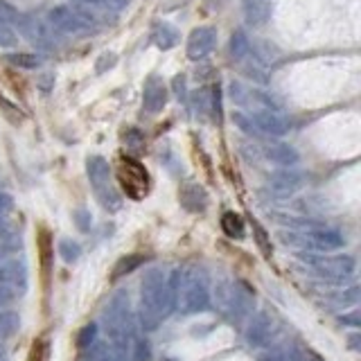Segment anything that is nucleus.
I'll use <instances>...</instances> for the list:
<instances>
[{
    "instance_id": "obj_1",
    "label": "nucleus",
    "mask_w": 361,
    "mask_h": 361,
    "mask_svg": "<svg viewBox=\"0 0 361 361\" xmlns=\"http://www.w3.org/2000/svg\"><path fill=\"white\" fill-rule=\"evenodd\" d=\"M172 312H174V293H172V285H169V278L158 267L147 269L140 280V307H138L140 325L147 332H154L156 327L163 325V321Z\"/></svg>"
},
{
    "instance_id": "obj_2",
    "label": "nucleus",
    "mask_w": 361,
    "mask_h": 361,
    "mask_svg": "<svg viewBox=\"0 0 361 361\" xmlns=\"http://www.w3.org/2000/svg\"><path fill=\"white\" fill-rule=\"evenodd\" d=\"M174 293V310L183 316L210 310V278L201 264H188L169 278Z\"/></svg>"
},
{
    "instance_id": "obj_3",
    "label": "nucleus",
    "mask_w": 361,
    "mask_h": 361,
    "mask_svg": "<svg viewBox=\"0 0 361 361\" xmlns=\"http://www.w3.org/2000/svg\"><path fill=\"white\" fill-rule=\"evenodd\" d=\"M104 332L111 348L120 359H131L138 332H135V316L127 291H116L104 310Z\"/></svg>"
},
{
    "instance_id": "obj_4",
    "label": "nucleus",
    "mask_w": 361,
    "mask_h": 361,
    "mask_svg": "<svg viewBox=\"0 0 361 361\" xmlns=\"http://www.w3.org/2000/svg\"><path fill=\"white\" fill-rule=\"evenodd\" d=\"M214 302L231 321L246 319L253 312V293L237 280H221L214 287Z\"/></svg>"
},
{
    "instance_id": "obj_5",
    "label": "nucleus",
    "mask_w": 361,
    "mask_h": 361,
    "mask_svg": "<svg viewBox=\"0 0 361 361\" xmlns=\"http://www.w3.org/2000/svg\"><path fill=\"white\" fill-rule=\"evenodd\" d=\"M86 172H88L90 185H93L95 199L99 201V206L106 212H118L122 208V197L111 180V167L106 163V158L90 156L86 161Z\"/></svg>"
},
{
    "instance_id": "obj_6",
    "label": "nucleus",
    "mask_w": 361,
    "mask_h": 361,
    "mask_svg": "<svg viewBox=\"0 0 361 361\" xmlns=\"http://www.w3.org/2000/svg\"><path fill=\"white\" fill-rule=\"evenodd\" d=\"M48 23L52 30H59L63 34H86L99 27L95 14H90L84 7H71V5H59L50 9Z\"/></svg>"
},
{
    "instance_id": "obj_7",
    "label": "nucleus",
    "mask_w": 361,
    "mask_h": 361,
    "mask_svg": "<svg viewBox=\"0 0 361 361\" xmlns=\"http://www.w3.org/2000/svg\"><path fill=\"white\" fill-rule=\"evenodd\" d=\"M285 242H300L302 246L307 248H314V251H336V248H341L345 244L343 235L334 231V228H312L302 235H280Z\"/></svg>"
},
{
    "instance_id": "obj_8",
    "label": "nucleus",
    "mask_w": 361,
    "mask_h": 361,
    "mask_svg": "<svg viewBox=\"0 0 361 361\" xmlns=\"http://www.w3.org/2000/svg\"><path fill=\"white\" fill-rule=\"evenodd\" d=\"M0 287L9 289L14 296H23L30 287V271L27 262L18 257L0 259Z\"/></svg>"
},
{
    "instance_id": "obj_9",
    "label": "nucleus",
    "mask_w": 361,
    "mask_h": 361,
    "mask_svg": "<svg viewBox=\"0 0 361 361\" xmlns=\"http://www.w3.org/2000/svg\"><path fill=\"white\" fill-rule=\"evenodd\" d=\"M302 259L310 267H314L323 278L330 280H345L355 274V259L350 255H336V257H312L302 255Z\"/></svg>"
},
{
    "instance_id": "obj_10",
    "label": "nucleus",
    "mask_w": 361,
    "mask_h": 361,
    "mask_svg": "<svg viewBox=\"0 0 361 361\" xmlns=\"http://www.w3.org/2000/svg\"><path fill=\"white\" fill-rule=\"evenodd\" d=\"M120 180L127 195L133 199H142L147 192H149V176H147V169L135 163L133 158H122L120 165Z\"/></svg>"
},
{
    "instance_id": "obj_11",
    "label": "nucleus",
    "mask_w": 361,
    "mask_h": 361,
    "mask_svg": "<svg viewBox=\"0 0 361 361\" xmlns=\"http://www.w3.org/2000/svg\"><path fill=\"white\" fill-rule=\"evenodd\" d=\"M217 45V30L214 27H197L192 30V34L188 37V59L192 61H201L214 50Z\"/></svg>"
},
{
    "instance_id": "obj_12",
    "label": "nucleus",
    "mask_w": 361,
    "mask_h": 361,
    "mask_svg": "<svg viewBox=\"0 0 361 361\" xmlns=\"http://www.w3.org/2000/svg\"><path fill=\"white\" fill-rule=\"evenodd\" d=\"M20 30H23V34H25V39L32 45H37V48H43V50L54 48L56 37L52 34L50 23H41L37 18H25V16H23L20 18Z\"/></svg>"
},
{
    "instance_id": "obj_13",
    "label": "nucleus",
    "mask_w": 361,
    "mask_h": 361,
    "mask_svg": "<svg viewBox=\"0 0 361 361\" xmlns=\"http://www.w3.org/2000/svg\"><path fill=\"white\" fill-rule=\"evenodd\" d=\"M271 334H274V316L259 312L253 316L246 327V343L253 348H262L271 341Z\"/></svg>"
},
{
    "instance_id": "obj_14",
    "label": "nucleus",
    "mask_w": 361,
    "mask_h": 361,
    "mask_svg": "<svg viewBox=\"0 0 361 361\" xmlns=\"http://www.w3.org/2000/svg\"><path fill=\"white\" fill-rule=\"evenodd\" d=\"M251 120L255 124L257 133L262 131L267 135H285L289 133V127H291L289 120L282 118L276 111H255L251 113Z\"/></svg>"
},
{
    "instance_id": "obj_15",
    "label": "nucleus",
    "mask_w": 361,
    "mask_h": 361,
    "mask_svg": "<svg viewBox=\"0 0 361 361\" xmlns=\"http://www.w3.org/2000/svg\"><path fill=\"white\" fill-rule=\"evenodd\" d=\"M269 188L274 190L278 197H289V195H293V192H298L302 188V174L296 172V169H291V167L278 169V172L271 174Z\"/></svg>"
},
{
    "instance_id": "obj_16",
    "label": "nucleus",
    "mask_w": 361,
    "mask_h": 361,
    "mask_svg": "<svg viewBox=\"0 0 361 361\" xmlns=\"http://www.w3.org/2000/svg\"><path fill=\"white\" fill-rule=\"evenodd\" d=\"M142 104L149 113L163 111L167 104V88L158 77H149L145 84V95H142Z\"/></svg>"
},
{
    "instance_id": "obj_17",
    "label": "nucleus",
    "mask_w": 361,
    "mask_h": 361,
    "mask_svg": "<svg viewBox=\"0 0 361 361\" xmlns=\"http://www.w3.org/2000/svg\"><path fill=\"white\" fill-rule=\"evenodd\" d=\"M178 201L188 212H203L208 208V192L203 190L199 183H188L180 188Z\"/></svg>"
},
{
    "instance_id": "obj_18",
    "label": "nucleus",
    "mask_w": 361,
    "mask_h": 361,
    "mask_svg": "<svg viewBox=\"0 0 361 361\" xmlns=\"http://www.w3.org/2000/svg\"><path fill=\"white\" fill-rule=\"evenodd\" d=\"M267 158L271 163H276V165H282V167H293L298 163V152L293 149L291 145H285V142H276V145H269L267 147Z\"/></svg>"
},
{
    "instance_id": "obj_19",
    "label": "nucleus",
    "mask_w": 361,
    "mask_h": 361,
    "mask_svg": "<svg viewBox=\"0 0 361 361\" xmlns=\"http://www.w3.org/2000/svg\"><path fill=\"white\" fill-rule=\"evenodd\" d=\"M244 18L248 25H264L271 18V5L267 0H246L244 5Z\"/></svg>"
},
{
    "instance_id": "obj_20",
    "label": "nucleus",
    "mask_w": 361,
    "mask_h": 361,
    "mask_svg": "<svg viewBox=\"0 0 361 361\" xmlns=\"http://www.w3.org/2000/svg\"><path fill=\"white\" fill-rule=\"evenodd\" d=\"M152 39L161 50H172L174 45L180 41V34L174 25H169V23H156V27L152 32Z\"/></svg>"
},
{
    "instance_id": "obj_21",
    "label": "nucleus",
    "mask_w": 361,
    "mask_h": 361,
    "mask_svg": "<svg viewBox=\"0 0 361 361\" xmlns=\"http://www.w3.org/2000/svg\"><path fill=\"white\" fill-rule=\"evenodd\" d=\"M11 212H14V199L5 195V192H0V240H9L14 235Z\"/></svg>"
},
{
    "instance_id": "obj_22",
    "label": "nucleus",
    "mask_w": 361,
    "mask_h": 361,
    "mask_svg": "<svg viewBox=\"0 0 361 361\" xmlns=\"http://www.w3.org/2000/svg\"><path fill=\"white\" fill-rule=\"evenodd\" d=\"M20 330V316L18 312L0 310V341H7Z\"/></svg>"
},
{
    "instance_id": "obj_23",
    "label": "nucleus",
    "mask_w": 361,
    "mask_h": 361,
    "mask_svg": "<svg viewBox=\"0 0 361 361\" xmlns=\"http://www.w3.org/2000/svg\"><path fill=\"white\" fill-rule=\"evenodd\" d=\"M140 264H145V255H138V253H133V255H127V257L118 259V264L113 267V271H111V280L116 282V280H120V278H124V276H129L131 271H135Z\"/></svg>"
},
{
    "instance_id": "obj_24",
    "label": "nucleus",
    "mask_w": 361,
    "mask_h": 361,
    "mask_svg": "<svg viewBox=\"0 0 361 361\" xmlns=\"http://www.w3.org/2000/svg\"><path fill=\"white\" fill-rule=\"evenodd\" d=\"M221 228L226 235L233 237V240H242L244 237V221H242L240 214H235V212H224Z\"/></svg>"
},
{
    "instance_id": "obj_25",
    "label": "nucleus",
    "mask_w": 361,
    "mask_h": 361,
    "mask_svg": "<svg viewBox=\"0 0 361 361\" xmlns=\"http://www.w3.org/2000/svg\"><path fill=\"white\" fill-rule=\"evenodd\" d=\"M248 50H251V43H248L246 34L242 30L233 32V37H231V56H233V59L235 61L244 59V56L248 54Z\"/></svg>"
},
{
    "instance_id": "obj_26",
    "label": "nucleus",
    "mask_w": 361,
    "mask_h": 361,
    "mask_svg": "<svg viewBox=\"0 0 361 361\" xmlns=\"http://www.w3.org/2000/svg\"><path fill=\"white\" fill-rule=\"evenodd\" d=\"M59 255H61L63 262L73 264L79 259V255H82V246H79L77 242H73V240H61L59 242Z\"/></svg>"
},
{
    "instance_id": "obj_27",
    "label": "nucleus",
    "mask_w": 361,
    "mask_h": 361,
    "mask_svg": "<svg viewBox=\"0 0 361 361\" xmlns=\"http://www.w3.org/2000/svg\"><path fill=\"white\" fill-rule=\"evenodd\" d=\"M95 334H97V325L95 323L84 325L82 330H79V334H77V345L79 348H90L95 343Z\"/></svg>"
},
{
    "instance_id": "obj_28",
    "label": "nucleus",
    "mask_w": 361,
    "mask_h": 361,
    "mask_svg": "<svg viewBox=\"0 0 361 361\" xmlns=\"http://www.w3.org/2000/svg\"><path fill=\"white\" fill-rule=\"evenodd\" d=\"M84 5H93L99 9H111V11H122L124 7L129 5V0H79Z\"/></svg>"
},
{
    "instance_id": "obj_29",
    "label": "nucleus",
    "mask_w": 361,
    "mask_h": 361,
    "mask_svg": "<svg viewBox=\"0 0 361 361\" xmlns=\"http://www.w3.org/2000/svg\"><path fill=\"white\" fill-rule=\"evenodd\" d=\"M20 18H23V16L18 14V11H16L14 7L0 0V20L7 23V25H11V23H14V25H20Z\"/></svg>"
},
{
    "instance_id": "obj_30",
    "label": "nucleus",
    "mask_w": 361,
    "mask_h": 361,
    "mask_svg": "<svg viewBox=\"0 0 361 361\" xmlns=\"http://www.w3.org/2000/svg\"><path fill=\"white\" fill-rule=\"evenodd\" d=\"M133 359L135 361H149L152 359V348L147 343V338H135V345H133Z\"/></svg>"
},
{
    "instance_id": "obj_31",
    "label": "nucleus",
    "mask_w": 361,
    "mask_h": 361,
    "mask_svg": "<svg viewBox=\"0 0 361 361\" xmlns=\"http://www.w3.org/2000/svg\"><path fill=\"white\" fill-rule=\"evenodd\" d=\"M16 32L11 30V25H7V23L0 20V45L3 48H11V45H16Z\"/></svg>"
},
{
    "instance_id": "obj_32",
    "label": "nucleus",
    "mask_w": 361,
    "mask_h": 361,
    "mask_svg": "<svg viewBox=\"0 0 361 361\" xmlns=\"http://www.w3.org/2000/svg\"><path fill=\"white\" fill-rule=\"evenodd\" d=\"M7 59L14 66H20V68H37L41 63L34 54H9Z\"/></svg>"
},
{
    "instance_id": "obj_33",
    "label": "nucleus",
    "mask_w": 361,
    "mask_h": 361,
    "mask_svg": "<svg viewBox=\"0 0 361 361\" xmlns=\"http://www.w3.org/2000/svg\"><path fill=\"white\" fill-rule=\"evenodd\" d=\"M233 122H235L237 127H240L244 133H248V135L257 133V129H255V124H253L251 116H244V113H233Z\"/></svg>"
},
{
    "instance_id": "obj_34",
    "label": "nucleus",
    "mask_w": 361,
    "mask_h": 361,
    "mask_svg": "<svg viewBox=\"0 0 361 361\" xmlns=\"http://www.w3.org/2000/svg\"><path fill=\"white\" fill-rule=\"evenodd\" d=\"M118 63V56L113 54V52H104L97 59V66H95V71H97V75H102V73H106V71H111L113 66Z\"/></svg>"
},
{
    "instance_id": "obj_35",
    "label": "nucleus",
    "mask_w": 361,
    "mask_h": 361,
    "mask_svg": "<svg viewBox=\"0 0 361 361\" xmlns=\"http://www.w3.org/2000/svg\"><path fill=\"white\" fill-rule=\"evenodd\" d=\"M253 231H255V235H257V244H259V248H262V253L269 257V255H271V242H269L267 233L262 231V226H259L257 221H253Z\"/></svg>"
},
{
    "instance_id": "obj_36",
    "label": "nucleus",
    "mask_w": 361,
    "mask_h": 361,
    "mask_svg": "<svg viewBox=\"0 0 361 361\" xmlns=\"http://www.w3.org/2000/svg\"><path fill=\"white\" fill-rule=\"evenodd\" d=\"M124 140H127L131 147H135V149H142V147H145V140H142V135L138 133V131H135V129H129L127 131V135H124Z\"/></svg>"
},
{
    "instance_id": "obj_37",
    "label": "nucleus",
    "mask_w": 361,
    "mask_h": 361,
    "mask_svg": "<svg viewBox=\"0 0 361 361\" xmlns=\"http://www.w3.org/2000/svg\"><path fill=\"white\" fill-rule=\"evenodd\" d=\"M75 221H77V226H79V231L88 233V228H90V214H88L86 210H77V212H75Z\"/></svg>"
},
{
    "instance_id": "obj_38",
    "label": "nucleus",
    "mask_w": 361,
    "mask_h": 361,
    "mask_svg": "<svg viewBox=\"0 0 361 361\" xmlns=\"http://www.w3.org/2000/svg\"><path fill=\"white\" fill-rule=\"evenodd\" d=\"M14 293H11L9 289H5V287H0V310H7L11 302H14Z\"/></svg>"
},
{
    "instance_id": "obj_39",
    "label": "nucleus",
    "mask_w": 361,
    "mask_h": 361,
    "mask_svg": "<svg viewBox=\"0 0 361 361\" xmlns=\"http://www.w3.org/2000/svg\"><path fill=\"white\" fill-rule=\"evenodd\" d=\"M174 93L178 99H185V77L183 75L174 77Z\"/></svg>"
},
{
    "instance_id": "obj_40",
    "label": "nucleus",
    "mask_w": 361,
    "mask_h": 361,
    "mask_svg": "<svg viewBox=\"0 0 361 361\" xmlns=\"http://www.w3.org/2000/svg\"><path fill=\"white\" fill-rule=\"evenodd\" d=\"M18 251V246L16 244H0V259H7V257H11V253H16Z\"/></svg>"
},
{
    "instance_id": "obj_41",
    "label": "nucleus",
    "mask_w": 361,
    "mask_h": 361,
    "mask_svg": "<svg viewBox=\"0 0 361 361\" xmlns=\"http://www.w3.org/2000/svg\"><path fill=\"white\" fill-rule=\"evenodd\" d=\"M257 361H287L285 355H280V353H269V355H262Z\"/></svg>"
},
{
    "instance_id": "obj_42",
    "label": "nucleus",
    "mask_w": 361,
    "mask_h": 361,
    "mask_svg": "<svg viewBox=\"0 0 361 361\" xmlns=\"http://www.w3.org/2000/svg\"><path fill=\"white\" fill-rule=\"evenodd\" d=\"M357 293H359V289H357V287H353L348 293H343V296H341V302H355Z\"/></svg>"
},
{
    "instance_id": "obj_43",
    "label": "nucleus",
    "mask_w": 361,
    "mask_h": 361,
    "mask_svg": "<svg viewBox=\"0 0 361 361\" xmlns=\"http://www.w3.org/2000/svg\"><path fill=\"white\" fill-rule=\"evenodd\" d=\"M341 321L343 323H350V325H359V321H357V314H350V316H341Z\"/></svg>"
},
{
    "instance_id": "obj_44",
    "label": "nucleus",
    "mask_w": 361,
    "mask_h": 361,
    "mask_svg": "<svg viewBox=\"0 0 361 361\" xmlns=\"http://www.w3.org/2000/svg\"><path fill=\"white\" fill-rule=\"evenodd\" d=\"M0 361H9V355H7V350H5L3 343H0Z\"/></svg>"
},
{
    "instance_id": "obj_45",
    "label": "nucleus",
    "mask_w": 361,
    "mask_h": 361,
    "mask_svg": "<svg viewBox=\"0 0 361 361\" xmlns=\"http://www.w3.org/2000/svg\"><path fill=\"white\" fill-rule=\"evenodd\" d=\"M307 361H316V359H307Z\"/></svg>"
}]
</instances>
